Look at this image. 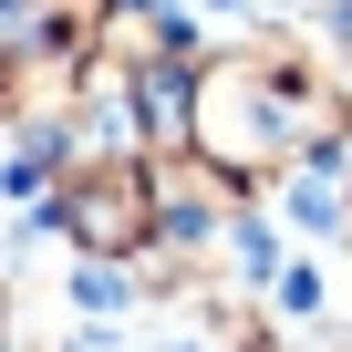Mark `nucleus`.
Wrapping results in <instances>:
<instances>
[{
	"label": "nucleus",
	"mask_w": 352,
	"mask_h": 352,
	"mask_svg": "<svg viewBox=\"0 0 352 352\" xmlns=\"http://www.w3.org/2000/svg\"><path fill=\"white\" fill-rule=\"evenodd\" d=\"M270 218H280L290 239H342V228H352V176H342V166H311V155L280 166V176H270Z\"/></svg>",
	"instance_id": "nucleus-3"
},
{
	"label": "nucleus",
	"mask_w": 352,
	"mask_h": 352,
	"mask_svg": "<svg viewBox=\"0 0 352 352\" xmlns=\"http://www.w3.org/2000/svg\"><path fill=\"white\" fill-rule=\"evenodd\" d=\"M187 145L228 176V187H270L280 166H342L352 155V94L331 63H311L300 42H239L197 63L187 94Z\"/></svg>",
	"instance_id": "nucleus-1"
},
{
	"label": "nucleus",
	"mask_w": 352,
	"mask_h": 352,
	"mask_svg": "<svg viewBox=\"0 0 352 352\" xmlns=\"http://www.w3.org/2000/svg\"><path fill=\"white\" fill-rule=\"evenodd\" d=\"M135 300H145V270L135 259H73L63 270V311L73 321H124Z\"/></svg>",
	"instance_id": "nucleus-5"
},
{
	"label": "nucleus",
	"mask_w": 352,
	"mask_h": 352,
	"mask_svg": "<svg viewBox=\"0 0 352 352\" xmlns=\"http://www.w3.org/2000/svg\"><path fill=\"white\" fill-rule=\"evenodd\" d=\"M280 259H290V228H280L270 208L239 197V218H228V239H218V280H228V300H259V290L280 280Z\"/></svg>",
	"instance_id": "nucleus-4"
},
{
	"label": "nucleus",
	"mask_w": 352,
	"mask_h": 352,
	"mask_svg": "<svg viewBox=\"0 0 352 352\" xmlns=\"http://www.w3.org/2000/svg\"><path fill=\"white\" fill-rule=\"evenodd\" d=\"M52 218V239L73 259H145L155 218H145V155H73L52 176V197H32Z\"/></svg>",
	"instance_id": "nucleus-2"
},
{
	"label": "nucleus",
	"mask_w": 352,
	"mask_h": 352,
	"mask_svg": "<svg viewBox=\"0 0 352 352\" xmlns=\"http://www.w3.org/2000/svg\"><path fill=\"white\" fill-rule=\"evenodd\" d=\"M0 352H21V342H11V280H0Z\"/></svg>",
	"instance_id": "nucleus-6"
}]
</instances>
